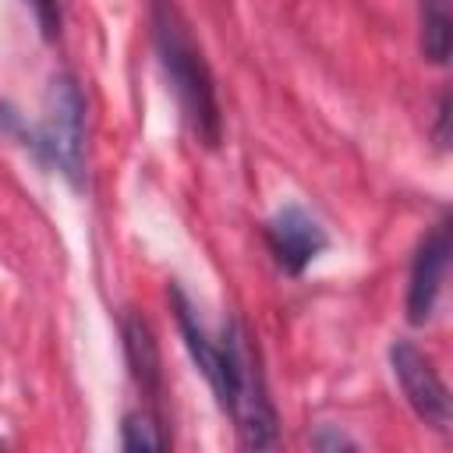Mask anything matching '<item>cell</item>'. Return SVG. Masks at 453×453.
<instances>
[{"mask_svg": "<svg viewBox=\"0 0 453 453\" xmlns=\"http://www.w3.org/2000/svg\"><path fill=\"white\" fill-rule=\"evenodd\" d=\"M152 35H156V53H159L163 74L180 103V113L188 117L191 131L205 145H216L219 142V106H216L212 74L170 0L152 4Z\"/></svg>", "mask_w": 453, "mask_h": 453, "instance_id": "cell-1", "label": "cell"}, {"mask_svg": "<svg viewBox=\"0 0 453 453\" xmlns=\"http://www.w3.org/2000/svg\"><path fill=\"white\" fill-rule=\"evenodd\" d=\"M223 361H226V379H223V396L219 403L230 411L237 421V435L244 446L262 449L273 446L276 439V411L265 396V382L258 372V357L237 322L223 329Z\"/></svg>", "mask_w": 453, "mask_h": 453, "instance_id": "cell-2", "label": "cell"}, {"mask_svg": "<svg viewBox=\"0 0 453 453\" xmlns=\"http://www.w3.org/2000/svg\"><path fill=\"white\" fill-rule=\"evenodd\" d=\"M39 152L78 188L85 170V103L74 78L57 74L46 88L39 120Z\"/></svg>", "mask_w": 453, "mask_h": 453, "instance_id": "cell-3", "label": "cell"}, {"mask_svg": "<svg viewBox=\"0 0 453 453\" xmlns=\"http://www.w3.org/2000/svg\"><path fill=\"white\" fill-rule=\"evenodd\" d=\"M389 365H393V375L407 396V403L414 407V414L439 428V432H449V393L439 379V372L432 368V361L407 340H396L389 347Z\"/></svg>", "mask_w": 453, "mask_h": 453, "instance_id": "cell-4", "label": "cell"}, {"mask_svg": "<svg viewBox=\"0 0 453 453\" xmlns=\"http://www.w3.org/2000/svg\"><path fill=\"white\" fill-rule=\"evenodd\" d=\"M265 237H269V248H273L280 269L290 276L304 273V265L326 248V230L301 205H283L265 223Z\"/></svg>", "mask_w": 453, "mask_h": 453, "instance_id": "cell-5", "label": "cell"}, {"mask_svg": "<svg viewBox=\"0 0 453 453\" xmlns=\"http://www.w3.org/2000/svg\"><path fill=\"white\" fill-rule=\"evenodd\" d=\"M446 262H449V223H435L428 230V237L421 241L414 265H411V283H407V319L414 326L428 322L442 290V276H446Z\"/></svg>", "mask_w": 453, "mask_h": 453, "instance_id": "cell-6", "label": "cell"}, {"mask_svg": "<svg viewBox=\"0 0 453 453\" xmlns=\"http://www.w3.org/2000/svg\"><path fill=\"white\" fill-rule=\"evenodd\" d=\"M170 297H173V311H177V326H180V333H184V343H188L195 365L202 368V375L209 379V386H212V393H216V400H219V396H223V379H226L223 343L209 340L205 326L198 322V315H195L191 301L180 294V287H170Z\"/></svg>", "mask_w": 453, "mask_h": 453, "instance_id": "cell-7", "label": "cell"}, {"mask_svg": "<svg viewBox=\"0 0 453 453\" xmlns=\"http://www.w3.org/2000/svg\"><path fill=\"white\" fill-rule=\"evenodd\" d=\"M124 347H127V365L134 372V382L156 396L159 393V350L152 340V329L142 315H127L124 322Z\"/></svg>", "mask_w": 453, "mask_h": 453, "instance_id": "cell-8", "label": "cell"}, {"mask_svg": "<svg viewBox=\"0 0 453 453\" xmlns=\"http://www.w3.org/2000/svg\"><path fill=\"white\" fill-rule=\"evenodd\" d=\"M120 446L124 449H163L166 439L159 435V425L145 411H134L120 425Z\"/></svg>", "mask_w": 453, "mask_h": 453, "instance_id": "cell-9", "label": "cell"}, {"mask_svg": "<svg viewBox=\"0 0 453 453\" xmlns=\"http://www.w3.org/2000/svg\"><path fill=\"white\" fill-rule=\"evenodd\" d=\"M25 4L32 7L42 35L46 39H57V32H60V7H57V0H25Z\"/></svg>", "mask_w": 453, "mask_h": 453, "instance_id": "cell-10", "label": "cell"}]
</instances>
